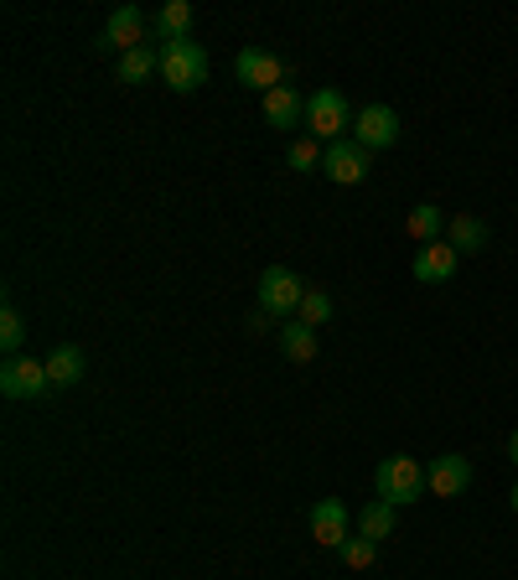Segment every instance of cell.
I'll return each instance as SVG.
<instances>
[{"instance_id": "cell-13", "label": "cell", "mask_w": 518, "mask_h": 580, "mask_svg": "<svg viewBox=\"0 0 518 580\" xmlns=\"http://www.w3.org/2000/svg\"><path fill=\"white\" fill-rule=\"evenodd\" d=\"M151 31H156V42H187L192 37V5L187 0H166L161 11L151 16Z\"/></svg>"}, {"instance_id": "cell-1", "label": "cell", "mask_w": 518, "mask_h": 580, "mask_svg": "<svg viewBox=\"0 0 518 580\" xmlns=\"http://www.w3.org/2000/svg\"><path fill=\"white\" fill-rule=\"evenodd\" d=\"M161 78L166 89L177 93H192L197 83H208V52H203V42H166L161 47Z\"/></svg>"}, {"instance_id": "cell-24", "label": "cell", "mask_w": 518, "mask_h": 580, "mask_svg": "<svg viewBox=\"0 0 518 580\" xmlns=\"http://www.w3.org/2000/svg\"><path fill=\"white\" fill-rule=\"evenodd\" d=\"M342 559H348V565H353V570H368V565H374L378 559V544L374 539H348V544H342Z\"/></svg>"}, {"instance_id": "cell-23", "label": "cell", "mask_w": 518, "mask_h": 580, "mask_svg": "<svg viewBox=\"0 0 518 580\" xmlns=\"http://www.w3.org/2000/svg\"><path fill=\"white\" fill-rule=\"evenodd\" d=\"M296 317L322 332V326L332 322V296H327V291H307V301H301V311H296Z\"/></svg>"}, {"instance_id": "cell-8", "label": "cell", "mask_w": 518, "mask_h": 580, "mask_svg": "<svg viewBox=\"0 0 518 580\" xmlns=\"http://www.w3.org/2000/svg\"><path fill=\"white\" fill-rule=\"evenodd\" d=\"M368 156H374V151H363L358 140H332L327 156H322V171H327L337 186H358L368 177Z\"/></svg>"}, {"instance_id": "cell-26", "label": "cell", "mask_w": 518, "mask_h": 580, "mask_svg": "<svg viewBox=\"0 0 518 580\" xmlns=\"http://www.w3.org/2000/svg\"><path fill=\"white\" fill-rule=\"evenodd\" d=\"M508 462L518 466V430H514V436H508Z\"/></svg>"}, {"instance_id": "cell-2", "label": "cell", "mask_w": 518, "mask_h": 580, "mask_svg": "<svg viewBox=\"0 0 518 580\" xmlns=\"http://www.w3.org/2000/svg\"><path fill=\"white\" fill-rule=\"evenodd\" d=\"M374 492L384 498V503H415L425 492V466L415 462V456H384L374 472Z\"/></svg>"}, {"instance_id": "cell-16", "label": "cell", "mask_w": 518, "mask_h": 580, "mask_svg": "<svg viewBox=\"0 0 518 580\" xmlns=\"http://www.w3.org/2000/svg\"><path fill=\"white\" fill-rule=\"evenodd\" d=\"M446 239L456 255H477V249H488V223L482 218H471V212H456L446 223Z\"/></svg>"}, {"instance_id": "cell-5", "label": "cell", "mask_w": 518, "mask_h": 580, "mask_svg": "<svg viewBox=\"0 0 518 580\" xmlns=\"http://www.w3.org/2000/svg\"><path fill=\"white\" fill-rule=\"evenodd\" d=\"M48 389H52L48 363H37V358H5V369H0V395L5 399H42Z\"/></svg>"}, {"instance_id": "cell-19", "label": "cell", "mask_w": 518, "mask_h": 580, "mask_svg": "<svg viewBox=\"0 0 518 580\" xmlns=\"http://www.w3.org/2000/svg\"><path fill=\"white\" fill-rule=\"evenodd\" d=\"M358 534L374 539V544H384V539L394 534V503H384V498L363 503V513H358Z\"/></svg>"}, {"instance_id": "cell-7", "label": "cell", "mask_w": 518, "mask_h": 580, "mask_svg": "<svg viewBox=\"0 0 518 580\" xmlns=\"http://www.w3.org/2000/svg\"><path fill=\"white\" fill-rule=\"evenodd\" d=\"M353 140L363 151H389L400 140V115L389 104H368L363 115H353Z\"/></svg>"}, {"instance_id": "cell-20", "label": "cell", "mask_w": 518, "mask_h": 580, "mask_svg": "<svg viewBox=\"0 0 518 580\" xmlns=\"http://www.w3.org/2000/svg\"><path fill=\"white\" fill-rule=\"evenodd\" d=\"M156 68H161V47L145 42L119 57V83H145V78H156Z\"/></svg>"}, {"instance_id": "cell-6", "label": "cell", "mask_w": 518, "mask_h": 580, "mask_svg": "<svg viewBox=\"0 0 518 580\" xmlns=\"http://www.w3.org/2000/svg\"><path fill=\"white\" fill-rule=\"evenodd\" d=\"M234 73H238V83H249V89H259V93L285 89V63L270 57L264 47H244L234 57Z\"/></svg>"}, {"instance_id": "cell-18", "label": "cell", "mask_w": 518, "mask_h": 580, "mask_svg": "<svg viewBox=\"0 0 518 580\" xmlns=\"http://www.w3.org/2000/svg\"><path fill=\"white\" fill-rule=\"evenodd\" d=\"M404 233H410V239H420V244H436V239L446 233V212L436 208V203H415L410 218H404Z\"/></svg>"}, {"instance_id": "cell-3", "label": "cell", "mask_w": 518, "mask_h": 580, "mask_svg": "<svg viewBox=\"0 0 518 580\" xmlns=\"http://www.w3.org/2000/svg\"><path fill=\"white\" fill-rule=\"evenodd\" d=\"M311 285H301L296 270H285V265H270L264 275H259V311H270L275 322H290V311H301Z\"/></svg>"}, {"instance_id": "cell-21", "label": "cell", "mask_w": 518, "mask_h": 580, "mask_svg": "<svg viewBox=\"0 0 518 580\" xmlns=\"http://www.w3.org/2000/svg\"><path fill=\"white\" fill-rule=\"evenodd\" d=\"M26 343V322H22V311L16 306H5L0 311V348H5V358H16Z\"/></svg>"}, {"instance_id": "cell-11", "label": "cell", "mask_w": 518, "mask_h": 580, "mask_svg": "<svg viewBox=\"0 0 518 580\" xmlns=\"http://www.w3.org/2000/svg\"><path fill=\"white\" fill-rule=\"evenodd\" d=\"M311 539L322 544V550H342L348 544V503L342 498H322L316 508H311Z\"/></svg>"}, {"instance_id": "cell-17", "label": "cell", "mask_w": 518, "mask_h": 580, "mask_svg": "<svg viewBox=\"0 0 518 580\" xmlns=\"http://www.w3.org/2000/svg\"><path fill=\"white\" fill-rule=\"evenodd\" d=\"M281 352L290 363H311V358H316V326H307L301 317L281 322Z\"/></svg>"}, {"instance_id": "cell-22", "label": "cell", "mask_w": 518, "mask_h": 580, "mask_svg": "<svg viewBox=\"0 0 518 580\" xmlns=\"http://www.w3.org/2000/svg\"><path fill=\"white\" fill-rule=\"evenodd\" d=\"M322 156H327V151H322V140H296V145H290V151H285V166H290V171H316V166H322Z\"/></svg>"}, {"instance_id": "cell-12", "label": "cell", "mask_w": 518, "mask_h": 580, "mask_svg": "<svg viewBox=\"0 0 518 580\" xmlns=\"http://www.w3.org/2000/svg\"><path fill=\"white\" fill-rule=\"evenodd\" d=\"M471 482V462L467 456H436V462L425 466V488L436 492V498H462Z\"/></svg>"}, {"instance_id": "cell-9", "label": "cell", "mask_w": 518, "mask_h": 580, "mask_svg": "<svg viewBox=\"0 0 518 580\" xmlns=\"http://www.w3.org/2000/svg\"><path fill=\"white\" fill-rule=\"evenodd\" d=\"M145 42H151V16H145L141 5H119L115 16L104 22V47H119V57Z\"/></svg>"}, {"instance_id": "cell-27", "label": "cell", "mask_w": 518, "mask_h": 580, "mask_svg": "<svg viewBox=\"0 0 518 580\" xmlns=\"http://www.w3.org/2000/svg\"><path fill=\"white\" fill-rule=\"evenodd\" d=\"M508 503H514V513H518V482H514V492H508Z\"/></svg>"}, {"instance_id": "cell-25", "label": "cell", "mask_w": 518, "mask_h": 580, "mask_svg": "<svg viewBox=\"0 0 518 580\" xmlns=\"http://www.w3.org/2000/svg\"><path fill=\"white\" fill-rule=\"evenodd\" d=\"M270 326H275V317H270V311H255V317H249V332H270Z\"/></svg>"}, {"instance_id": "cell-10", "label": "cell", "mask_w": 518, "mask_h": 580, "mask_svg": "<svg viewBox=\"0 0 518 580\" xmlns=\"http://www.w3.org/2000/svg\"><path fill=\"white\" fill-rule=\"evenodd\" d=\"M456 265H462V255L451 249V239H436V244H420V249H415L410 275L420 280V285H446V280L456 275Z\"/></svg>"}, {"instance_id": "cell-14", "label": "cell", "mask_w": 518, "mask_h": 580, "mask_svg": "<svg viewBox=\"0 0 518 580\" xmlns=\"http://www.w3.org/2000/svg\"><path fill=\"white\" fill-rule=\"evenodd\" d=\"M264 119H270L275 130H296V125H307V99L296 89L264 93Z\"/></svg>"}, {"instance_id": "cell-15", "label": "cell", "mask_w": 518, "mask_h": 580, "mask_svg": "<svg viewBox=\"0 0 518 580\" xmlns=\"http://www.w3.org/2000/svg\"><path fill=\"white\" fill-rule=\"evenodd\" d=\"M48 363V378H52V389H73L78 378H83V352L73 348V343H57V348L42 358Z\"/></svg>"}, {"instance_id": "cell-4", "label": "cell", "mask_w": 518, "mask_h": 580, "mask_svg": "<svg viewBox=\"0 0 518 580\" xmlns=\"http://www.w3.org/2000/svg\"><path fill=\"white\" fill-rule=\"evenodd\" d=\"M307 130L311 140H342V130H353V109H348V99L337 89H316L307 99Z\"/></svg>"}]
</instances>
